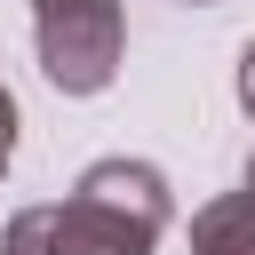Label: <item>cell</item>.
<instances>
[{"instance_id": "obj_3", "label": "cell", "mask_w": 255, "mask_h": 255, "mask_svg": "<svg viewBox=\"0 0 255 255\" xmlns=\"http://www.w3.org/2000/svg\"><path fill=\"white\" fill-rule=\"evenodd\" d=\"M191 255H255V151H247L239 191H223L191 215Z\"/></svg>"}, {"instance_id": "obj_6", "label": "cell", "mask_w": 255, "mask_h": 255, "mask_svg": "<svg viewBox=\"0 0 255 255\" xmlns=\"http://www.w3.org/2000/svg\"><path fill=\"white\" fill-rule=\"evenodd\" d=\"M183 8H215V0H183Z\"/></svg>"}, {"instance_id": "obj_4", "label": "cell", "mask_w": 255, "mask_h": 255, "mask_svg": "<svg viewBox=\"0 0 255 255\" xmlns=\"http://www.w3.org/2000/svg\"><path fill=\"white\" fill-rule=\"evenodd\" d=\"M8 159H16V96L0 80V175H8Z\"/></svg>"}, {"instance_id": "obj_2", "label": "cell", "mask_w": 255, "mask_h": 255, "mask_svg": "<svg viewBox=\"0 0 255 255\" xmlns=\"http://www.w3.org/2000/svg\"><path fill=\"white\" fill-rule=\"evenodd\" d=\"M32 48L56 96H104L128 56V16L120 0H32Z\"/></svg>"}, {"instance_id": "obj_1", "label": "cell", "mask_w": 255, "mask_h": 255, "mask_svg": "<svg viewBox=\"0 0 255 255\" xmlns=\"http://www.w3.org/2000/svg\"><path fill=\"white\" fill-rule=\"evenodd\" d=\"M175 223V191L151 159H96L80 167L72 199L16 207L0 231V255H151L159 231Z\"/></svg>"}, {"instance_id": "obj_5", "label": "cell", "mask_w": 255, "mask_h": 255, "mask_svg": "<svg viewBox=\"0 0 255 255\" xmlns=\"http://www.w3.org/2000/svg\"><path fill=\"white\" fill-rule=\"evenodd\" d=\"M239 104H247V120H255V40L239 48Z\"/></svg>"}]
</instances>
